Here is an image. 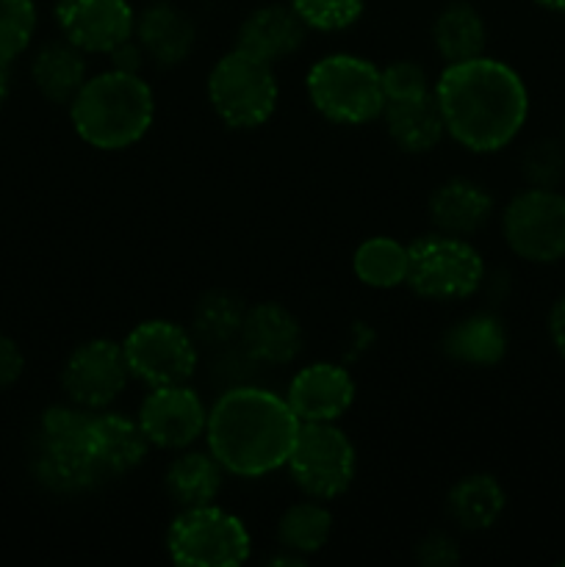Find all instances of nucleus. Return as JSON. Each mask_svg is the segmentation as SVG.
Instances as JSON below:
<instances>
[{
  "label": "nucleus",
  "instance_id": "f257e3e1",
  "mask_svg": "<svg viewBox=\"0 0 565 567\" xmlns=\"http://www.w3.org/2000/svg\"><path fill=\"white\" fill-rule=\"evenodd\" d=\"M435 100L449 136L482 155L507 147L530 116V94L518 72L485 55L446 64Z\"/></svg>",
  "mask_w": 565,
  "mask_h": 567
},
{
  "label": "nucleus",
  "instance_id": "f03ea898",
  "mask_svg": "<svg viewBox=\"0 0 565 567\" xmlns=\"http://www.w3.org/2000/svg\"><path fill=\"white\" fill-rule=\"evenodd\" d=\"M299 421L288 402L258 385H233L208 410V452L227 474L258 480L282 468Z\"/></svg>",
  "mask_w": 565,
  "mask_h": 567
},
{
  "label": "nucleus",
  "instance_id": "7ed1b4c3",
  "mask_svg": "<svg viewBox=\"0 0 565 567\" xmlns=\"http://www.w3.org/2000/svg\"><path fill=\"white\" fill-rule=\"evenodd\" d=\"M78 136L94 150L116 153L142 142L155 120L153 89L138 72L109 70L86 78L70 103Z\"/></svg>",
  "mask_w": 565,
  "mask_h": 567
},
{
  "label": "nucleus",
  "instance_id": "20e7f679",
  "mask_svg": "<svg viewBox=\"0 0 565 567\" xmlns=\"http://www.w3.org/2000/svg\"><path fill=\"white\" fill-rule=\"evenodd\" d=\"M305 89L314 109L336 125H366L386 109L380 70L360 55H325L310 66Z\"/></svg>",
  "mask_w": 565,
  "mask_h": 567
},
{
  "label": "nucleus",
  "instance_id": "39448f33",
  "mask_svg": "<svg viewBox=\"0 0 565 567\" xmlns=\"http://www.w3.org/2000/svg\"><path fill=\"white\" fill-rule=\"evenodd\" d=\"M275 64L236 48L222 55L208 75V100L225 125L249 131L269 122L277 109Z\"/></svg>",
  "mask_w": 565,
  "mask_h": 567
},
{
  "label": "nucleus",
  "instance_id": "423d86ee",
  "mask_svg": "<svg viewBox=\"0 0 565 567\" xmlns=\"http://www.w3.org/2000/svg\"><path fill=\"white\" fill-rule=\"evenodd\" d=\"M166 546L172 563L181 567H238L253 551L242 518L214 504L181 509L170 526Z\"/></svg>",
  "mask_w": 565,
  "mask_h": 567
},
{
  "label": "nucleus",
  "instance_id": "0eeeda50",
  "mask_svg": "<svg viewBox=\"0 0 565 567\" xmlns=\"http://www.w3.org/2000/svg\"><path fill=\"white\" fill-rule=\"evenodd\" d=\"M408 286L427 299H469L485 280L480 249L460 236L432 233L410 244Z\"/></svg>",
  "mask_w": 565,
  "mask_h": 567
},
{
  "label": "nucleus",
  "instance_id": "6e6552de",
  "mask_svg": "<svg viewBox=\"0 0 565 567\" xmlns=\"http://www.w3.org/2000/svg\"><path fill=\"white\" fill-rule=\"evenodd\" d=\"M355 446L336 424H299L286 468L305 496L330 502L355 480Z\"/></svg>",
  "mask_w": 565,
  "mask_h": 567
},
{
  "label": "nucleus",
  "instance_id": "1a4fd4ad",
  "mask_svg": "<svg viewBox=\"0 0 565 567\" xmlns=\"http://www.w3.org/2000/svg\"><path fill=\"white\" fill-rule=\"evenodd\" d=\"M507 247L530 264L565 258V194L557 188H526L507 203L502 216Z\"/></svg>",
  "mask_w": 565,
  "mask_h": 567
},
{
  "label": "nucleus",
  "instance_id": "9d476101",
  "mask_svg": "<svg viewBox=\"0 0 565 567\" xmlns=\"http://www.w3.org/2000/svg\"><path fill=\"white\" fill-rule=\"evenodd\" d=\"M127 371L144 385H181L197 371V341L181 324L150 319L133 327L122 341Z\"/></svg>",
  "mask_w": 565,
  "mask_h": 567
},
{
  "label": "nucleus",
  "instance_id": "9b49d317",
  "mask_svg": "<svg viewBox=\"0 0 565 567\" xmlns=\"http://www.w3.org/2000/svg\"><path fill=\"white\" fill-rule=\"evenodd\" d=\"M127 377L131 371H127V360L120 343L109 341V338H94V341L81 343L66 358L61 385L72 404H81L86 410H103L125 391Z\"/></svg>",
  "mask_w": 565,
  "mask_h": 567
},
{
  "label": "nucleus",
  "instance_id": "f8f14e48",
  "mask_svg": "<svg viewBox=\"0 0 565 567\" xmlns=\"http://www.w3.org/2000/svg\"><path fill=\"white\" fill-rule=\"evenodd\" d=\"M205 424L208 410L186 382L153 388L138 408V426L147 441L170 452L192 446L199 435H205Z\"/></svg>",
  "mask_w": 565,
  "mask_h": 567
},
{
  "label": "nucleus",
  "instance_id": "ddd939ff",
  "mask_svg": "<svg viewBox=\"0 0 565 567\" xmlns=\"http://www.w3.org/2000/svg\"><path fill=\"white\" fill-rule=\"evenodd\" d=\"M55 22L78 50L109 55L133 37L136 14L127 0H55Z\"/></svg>",
  "mask_w": 565,
  "mask_h": 567
},
{
  "label": "nucleus",
  "instance_id": "4468645a",
  "mask_svg": "<svg viewBox=\"0 0 565 567\" xmlns=\"http://www.w3.org/2000/svg\"><path fill=\"white\" fill-rule=\"evenodd\" d=\"M286 402L299 424H336L355 402V382L336 363H310L297 371Z\"/></svg>",
  "mask_w": 565,
  "mask_h": 567
},
{
  "label": "nucleus",
  "instance_id": "2eb2a0df",
  "mask_svg": "<svg viewBox=\"0 0 565 567\" xmlns=\"http://www.w3.org/2000/svg\"><path fill=\"white\" fill-rule=\"evenodd\" d=\"M242 349L253 363L288 365L302 352V327L282 305L260 302L247 310L242 327Z\"/></svg>",
  "mask_w": 565,
  "mask_h": 567
},
{
  "label": "nucleus",
  "instance_id": "dca6fc26",
  "mask_svg": "<svg viewBox=\"0 0 565 567\" xmlns=\"http://www.w3.org/2000/svg\"><path fill=\"white\" fill-rule=\"evenodd\" d=\"M133 37L142 44L144 55L153 59V64L177 66L194 50L197 28H194V20L181 6L158 0V3L147 6L142 14H136Z\"/></svg>",
  "mask_w": 565,
  "mask_h": 567
},
{
  "label": "nucleus",
  "instance_id": "f3484780",
  "mask_svg": "<svg viewBox=\"0 0 565 567\" xmlns=\"http://www.w3.org/2000/svg\"><path fill=\"white\" fill-rule=\"evenodd\" d=\"M305 33H308V25L299 20L291 3H269L255 9L242 22L236 48L247 50V53L269 61V64H277V61L288 59V55H294L302 48Z\"/></svg>",
  "mask_w": 565,
  "mask_h": 567
},
{
  "label": "nucleus",
  "instance_id": "a211bd4d",
  "mask_svg": "<svg viewBox=\"0 0 565 567\" xmlns=\"http://www.w3.org/2000/svg\"><path fill=\"white\" fill-rule=\"evenodd\" d=\"M493 214V197L485 186L469 177H452L438 186L430 197V219L438 233L449 236H474L487 225Z\"/></svg>",
  "mask_w": 565,
  "mask_h": 567
},
{
  "label": "nucleus",
  "instance_id": "6ab92c4d",
  "mask_svg": "<svg viewBox=\"0 0 565 567\" xmlns=\"http://www.w3.org/2000/svg\"><path fill=\"white\" fill-rule=\"evenodd\" d=\"M147 435L142 432L138 421L125 419L116 413L92 415L89 426V454L103 476L127 474L136 468L147 454Z\"/></svg>",
  "mask_w": 565,
  "mask_h": 567
},
{
  "label": "nucleus",
  "instance_id": "aec40b11",
  "mask_svg": "<svg viewBox=\"0 0 565 567\" xmlns=\"http://www.w3.org/2000/svg\"><path fill=\"white\" fill-rule=\"evenodd\" d=\"M382 120H386V131L388 136L393 138V144H397L399 150H404V153L413 155L430 153L432 147H438L443 133H446L435 92H432L430 97L393 100V103H386Z\"/></svg>",
  "mask_w": 565,
  "mask_h": 567
},
{
  "label": "nucleus",
  "instance_id": "412c9836",
  "mask_svg": "<svg viewBox=\"0 0 565 567\" xmlns=\"http://www.w3.org/2000/svg\"><path fill=\"white\" fill-rule=\"evenodd\" d=\"M443 352L465 365H496L507 354V330L493 313H474L454 321L441 341Z\"/></svg>",
  "mask_w": 565,
  "mask_h": 567
},
{
  "label": "nucleus",
  "instance_id": "4be33fe9",
  "mask_svg": "<svg viewBox=\"0 0 565 567\" xmlns=\"http://www.w3.org/2000/svg\"><path fill=\"white\" fill-rule=\"evenodd\" d=\"M33 86L39 89L44 100L50 103L70 105L72 97L81 92L86 83V61L83 50H78L72 42H48L31 61Z\"/></svg>",
  "mask_w": 565,
  "mask_h": 567
},
{
  "label": "nucleus",
  "instance_id": "5701e85b",
  "mask_svg": "<svg viewBox=\"0 0 565 567\" xmlns=\"http://www.w3.org/2000/svg\"><path fill=\"white\" fill-rule=\"evenodd\" d=\"M449 515L469 532H485L502 518L507 507V493L491 474L463 476L458 485L449 491L446 498Z\"/></svg>",
  "mask_w": 565,
  "mask_h": 567
},
{
  "label": "nucleus",
  "instance_id": "b1692460",
  "mask_svg": "<svg viewBox=\"0 0 565 567\" xmlns=\"http://www.w3.org/2000/svg\"><path fill=\"white\" fill-rule=\"evenodd\" d=\"M222 476L225 468L210 452H183L166 468V491L181 509L205 507L219 496Z\"/></svg>",
  "mask_w": 565,
  "mask_h": 567
},
{
  "label": "nucleus",
  "instance_id": "393cba45",
  "mask_svg": "<svg viewBox=\"0 0 565 567\" xmlns=\"http://www.w3.org/2000/svg\"><path fill=\"white\" fill-rule=\"evenodd\" d=\"M432 42H435L438 53L446 59V64L476 59V55L485 53V20H482V14L471 3H463V0L449 3L435 17Z\"/></svg>",
  "mask_w": 565,
  "mask_h": 567
},
{
  "label": "nucleus",
  "instance_id": "a878e982",
  "mask_svg": "<svg viewBox=\"0 0 565 567\" xmlns=\"http://www.w3.org/2000/svg\"><path fill=\"white\" fill-rule=\"evenodd\" d=\"M31 471L33 480H37L44 491L59 493V496L86 493L105 480L103 471L94 465V460L89 457V454L48 452V449H37Z\"/></svg>",
  "mask_w": 565,
  "mask_h": 567
},
{
  "label": "nucleus",
  "instance_id": "bb28decb",
  "mask_svg": "<svg viewBox=\"0 0 565 567\" xmlns=\"http://www.w3.org/2000/svg\"><path fill=\"white\" fill-rule=\"evenodd\" d=\"M244 316H247V308L242 297L230 291H208L194 305V341L205 347H230L236 338H242Z\"/></svg>",
  "mask_w": 565,
  "mask_h": 567
},
{
  "label": "nucleus",
  "instance_id": "cd10ccee",
  "mask_svg": "<svg viewBox=\"0 0 565 567\" xmlns=\"http://www.w3.org/2000/svg\"><path fill=\"white\" fill-rule=\"evenodd\" d=\"M355 277L369 288H397L408 282L410 249L393 238L377 236L360 244L352 258Z\"/></svg>",
  "mask_w": 565,
  "mask_h": 567
},
{
  "label": "nucleus",
  "instance_id": "c85d7f7f",
  "mask_svg": "<svg viewBox=\"0 0 565 567\" xmlns=\"http://www.w3.org/2000/svg\"><path fill=\"white\" fill-rule=\"evenodd\" d=\"M332 529L330 509L321 507L319 498L314 502H299L282 513L280 524H277V540L286 551L308 557L316 554L327 543Z\"/></svg>",
  "mask_w": 565,
  "mask_h": 567
},
{
  "label": "nucleus",
  "instance_id": "c756f323",
  "mask_svg": "<svg viewBox=\"0 0 565 567\" xmlns=\"http://www.w3.org/2000/svg\"><path fill=\"white\" fill-rule=\"evenodd\" d=\"M89 426H92V413L86 408H81V404H55V408L44 410L42 419H39L37 449L89 454Z\"/></svg>",
  "mask_w": 565,
  "mask_h": 567
},
{
  "label": "nucleus",
  "instance_id": "7c9ffc66",
  "mask_svg": "<svg viewBox=\"0 0 565 567\" xmlns=\"http://www.w3.org/2000/svg\"><path fill=\"white\" fill-rule=\"evenodd\" d=\"M37 33L33 0H0V66L20 59Z\"/></svg>",
  "mask_w": 565,
  "mask_h": 567
},
{
  "label": "nucleus",
  "instance_id": "2f4dec72",
  "mask_svg": "<svg viewBox=\"0 0 565 567\" xmlns=\"http://www.w3.org/2000/svg\"><path fill=\"white\" fill-rule=\"evenodd\" d=\"M299 20L316 31H343L363 14V0H288Z\"/></svg>",
  "mask_w": 565,
  "mask_h": 567
},
{
  "label": "nucleus",
  "instance_id": "473e14b6",
  "mask_svg": "<svg viewBox=\"0 0 565 567\" xmlns=\"http://www.w3.org/2000/svg\"><path fill=\"white\" fill-rule=\"evenodd\" d=\"M524 177L537 188H557L565 177V144L554 138L530 144L521 161Z\"/></svg>",
  "mask_w": 565,
  "mask_h": 567
},
{
  "label": "nucleus",
  "instance_id": "72a5a7b5",
  "mask_svg": "<svg viewBox=\"0 0 565 567\" xmlns=\"http://www.w3.org/2000/svg\"><path fill=\"white\" fill-rule=\"evenodd\" d=\"M382 81V94H386V103L393 100H419L430 97L435 89L430 86V78H427L424 66L413 64V61H397V64H388L386 70H380Z\"/></svg>",
  "mask_w": 565,
  "mask_h": 567
},
{
  "label": "nucleus",
  "instance_id": "f704fd0d",
  "mask_svg": "<svg viewBox=\"0 0 565 567\" xmlns=\"http://www.w3.org/2000/svg\"><path fill=\"white\" fill-rule=\"evenodd\" d=\"M419 563L427 567H449L460 563V551L452 537L443 532H432L419 543Z\"/></svg>",
  "mask_w": 565,
  "mask_h": 567
},
{
  "label": "nucleus",
  "instance_id": "c9c22d12",
  "mask_svg": "<svg viewBox=\"0 0 565 567\" xmlns=\"http://www.w3.org/2000/svg\"><path fill=\"white\" fill-rule=\"evenodd\" d=\"M25 371V358H22V349L17 347L14 338H9L6 332H0V391L14 385L17 380Z\"/></svg>",
  "mask_w": 565,
  "mask_h": 567
},
{
  "label": "nucleus",
  "instance_id": "e433bc0d",
  "mask_svg": "<svg viewBox=\"0 0 565 567\" xmlns=\"http://www.w3.org/2000/svg\"><path fill=\"white\" fill-rule=\"evenodd\" d=\"M111 70H120V72H138L142 70V59H144V50L142 44L133 42V37L127 42L116 44L111 50Z\"/></svg>",
  "mask_w": 565,
  "mask_h": 567
},
{
  "label": "nucleus",
  "instance_id": "4c0bfd02",
  "mask_svg": "<svg viewBox=\"0 0 565 567\" xmlns=\"http://www.w3.org/2000/svg\"><path fill=\"white\" fill-rule=\"evenodd\" d=\"M548 338L559 358H565V297H559L548 310Z\"/></svg>",
  "mask_w": 565,
  "mask_h": 567
},
{
  "label": "nucleus",
  "instance_id": "58836bf2",
  "mask_svg": "<svg viewBox=\"0 0 565 567\" xmlns=\"http://www.w3.org/2000/svg\"><path fill=\"white\" fill-rule=\"evenodd\" d=\"M9 100V66H0V111Z\"/></svg>",
  "mask_w": 565,
  "mask_h": 567
},
{
  "label": "nucleus",
  "instance_id": "ea45409f",
  "mask_svg": "<svg viewBox=\"0 0 565 567\" xmlns=\"http://www.w3.org/2000/svg\"><path fill=\"white\" fill-rule=\"evenodd\" d=\"M535 3L548 11H565V0H535Z\"/></svg>",
  "mask_w": 565,
  "mask_h": 567
},
{
  "label": "nucleus",
  "instance_id": "a19ab883",
  "mask_svg": "<svg viewBox=\"0 0 565 567\" xmlns=\"http://www.w3.org/2000/svg\"><path fill=\"white\" fill-rule=\"evenodd\" d=\"M563 144H565V125H563Z\"/></svg>",
  "mask_w": 565,
  "mask_h": 567
}]
</instances>
